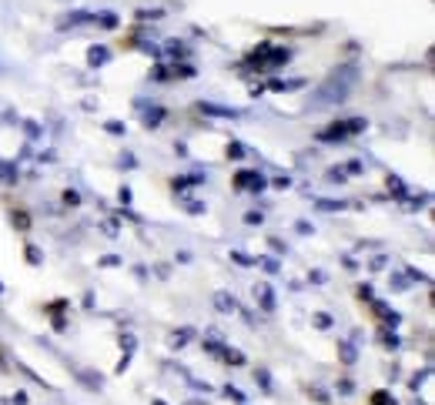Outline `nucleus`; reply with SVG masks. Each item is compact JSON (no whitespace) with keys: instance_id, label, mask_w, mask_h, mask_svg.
I'll list each match as a JSON object with an SVG mask.
<instances>
[{"instance_id":"1","label":"nucleus","mask_w":435,"mask_h":405,"mask_svg":"<svg viewBox=\"0 0 435 405\" xmlns=\"http://www.w3.org/2000/svg\"><path fill=\"white\" fill-rule=\"evenodd\" d=\"M355 84H358V68H355V64H342V68L332 70V74H328V77L322 81V87L311 94L309 108H311V111L335 108V104H342V101H345L351 91H355Z\"/></svg>"},{"instance_id":"2","label":"nucleus","mask_w":435,"mask_h":405,"mask_svg":"<svg viewBox=\"0 0 435 405\" xmlns=\"http://www.w3.org/2000/svg\"><path fill=\"white\" fill-rule=\"evenodd\" d=\"M292 60V47H271V44H261L254 47L252 54L245 57L248 68H258V70H271V68H281Z\"/></svg>"},{"instance_id":"3","label":"nucleus","mask_w":435,"mask_h":405,"mask_svg":"<svg viewBox=\"0 0 435 405\" xmlns=\"http://www.w3.org/2000/svg\"><path fill=\"white\" fill-rule=\"evenodd\" d=\"M368 121L365 117H349V121H335V124H328L318 131V141H325V144H335V141H349L355 138V134H365Z\"/></svg>"},{"instance_id":"4","label":"nucleus","mask_w":435,"mask_h":405,"mask_svg":"<svg viewBox=\"0 0 435 405\" xmlns=\"http://www.w3.org/2000/svg\"><path fill=\"white\" fill-rule=\"evenodd\" d=\"M265 178L258 174V171H252V168H241V171H235V188L238 191H265Z\"/></svg>"},{"instance_id":"5","label":"nucleus","mask_w":435,"mask_h":405,"mask_svg":"<svg viewBox=\"0 0 435 405\" xmlns=\"http://www.w3.org/2000/svg\"><path fill=\"white\" fill-rule=\"evenodd\" d=\"M197 111L201 114H211V117H238V111H228V108H218V104H197Z\"/></svg>"},{"instance_id":"6","label":"nucleus","mask_w":435,"mask_h":405,"mask_svg":"<svg viewBox=\"0 0 435 405\" xmlns=\"http://www.w3.org/2000/svg\"><path fill=\"white\" fill-rule=\"evenodd\" d=\"M305 87V77H292V81H271L268 91H301Z\"/></svg>"},{"instance_id":"7","label":"nucleus","mask_w":435,"mask_h":405,"mask_svg":"<svg viewBox=\"0 0 435 405\" xmlns=\"http://www.w3.org/2000/svg\"><path fill=\"white\" fill-rule=\"evenodd\" d=\"M164 108H161V104H151V111H144V127H157L161 124V121H164Z\"/></svg>"},{"instance_id":"8","label":"nucleus","mask_w":435,"mask_h":405,"mask_svg":"<svg viewBox=\"0 0 435 405\" xmlns=\"http://www.w3.org/2000/svg\"><path fill=\"white\" fill-rule=\"evenodd\" d=\"M108 57H111L108 47H91V51H87V64H91V68H100V64H108Z\"/></svg>"},{"instance_id":"9","label":"nucleus","mask_w":435,"mask_h":405,"mask_svg":"<svg viewBox=\"0 0 435 405\" xmlns=\"http://www.w3.org/2000/svg\"><path fill=\"white\" fill-rule=\"evenodd\" d=\"M214 308H218V311H225V315H231V311H238V302H235V298H228L225 292H218V295H214Z\"/></svg>"},{"instance_id":"10","label":"nucleus","mask_w":435,"mask_h":405,"mask_svg":"<svg viewBox=\"0 0 435 405\" xmlns=\"http://www.w3.org/2000/svg\"><path fill=\"white\" fill-rule=\"evenodd\" d=\"M254 298L261 302V308H265V311H275V295H271V288H268V285L254 288Z\"/></svg>"},{"instance_id":"11","label":"nucleus","mask_w":435,"mask_h":405,"mask_svg":"<svg viewBox=\"0 0 435 405\" xmlns=\"http://www.w3.org/2000/svg\"><path fill=\"white\" fill-rule=\"evenodd\" d=\"M164 51H168L171 60H184V57H188V47H184L181 41H168V47H164Z\"/></svg>"},{"instance_id":"12","label":"nucleus","mask_w":435,"mask_h":405,"mask_svg":"<svg viewBox=\"0 0 435 405\" xmlns=\"http://www.w3.org/2000/svg\"><path fill=\"white\" fill-rule=\"evenodd\" d=\"M11 224H14V228H20V231H27V228H30L27 211H11Z\"/></svg>"},{"instance_id":"13","label":"nucleus","mask_w":435,"mask_h":405,"mask_svg":"<svg viewBox=\"0 0 435 405\" xmlns=\"http://www.w3.org/2000/svg\"><path fill=\"white\" fill-rule=\"evenodd\" d=\"M311 325H315V328H332V315H328V311H315V315H311Z\"/></svg>"},{"instance_id":"14","label":"nucleus","mask_w":435,"mask_h":405,"mask_svg":"<svg viewBox=\"0 0 435 405\" xmlns=\"http://www.w3.org/2000/svg\"><path fill=\"white\" fill-rule=\"evenodd\" d=\"M338 359H342L345 365H351L355 359H358V352H355V349L349 345V342H345V345H338Z\"/></svg>"},{"instance_id":"15","label":"nucleus","mask_w":435,"mask_h":405,"mask_svg":"<svg viewBox=\"0 0 435 405\" xmlns=\"http://www.w3.org/2000/svg\"><path fill=\"white\" fill-rule=\"evenodd\" d=\"M389 191H392L395 198H405V184H402V178H395V174H389Z\"/></svg>"},{"instance_id":"16","label":"nucleus","mask_w":435,"mask_h":405,"mask_svg":"<svg viewBox=\"0 0 435 405\" xmlns=\"http://www.w3.org/2000/svg\"><path fill=\"white\" fill-rule=\"evenodd\" d=\"M218 359H225L228 365H245V355H241V352H231V349H221Z\"/></svg>"},{"instance_id":"17","label":"nucleus","mask_w":435,"mask_h":405,"mask_svg":"<svg viewBox=\"0 0 435 405\" xmlns=\"http://www.w3.org/2000/svg\"><path fill=\"white\" fill-rule=\"evenodd\" d=\"M191 335H195L191 328H181V332H174V335H171V349H181V345H184V342H188Z\"/></svg>"},{"instance_id":"18","label":"nucleus","mask_w":435,"mask_h":405,"mask_svg":"<svg viewBox=\"0 0 435 405\" xmlns=\"http://www.w3.org/2000/svg\"><path fill=\"white\" fill-rule=\"evenodd\" d=\"M24 255H27L30 265H41V262H44V255H41V248H37V245H27V248H24Z\"/></svg>"},{"instance_id":"19","label":"nucleus","mask_w":435,"mask_h":405,"mask_svg":"<svg viewBox=\"0 0 435 405\" xmlns=\"http://www.w3.org/2000/svg\"><path fill=\"white\" fill-rule=\"evenodd\" d=\"M372 405H395V399L382 389V392H375V395H372Z\"/></svg>"},{"instance_id":"20","label":"nucleus","mask_w":435,"mask_h":405,"mask_svg":"<svg viewBox=\"0 0 435 405\" xmlns=\"http://www.w3.org/2000/svg\"><path fill=\"white\" fill-rule=\"evenodd\" d=\"M77 378L84 382L87 389H100V378H94V372H81V375H77Z\"/></svg>"},{"instance_id":"21","label":"nucleus","mask_w":435,"mask_h":405,"mask_svg":"<svg viewBox=\"0 0 435 405\" xmlns=\"http://www.w3.org/2000/svg\"><path fill=\"white\" fill-rule=\"evenodd\" d=\"M254 382H258V385H261V389H271V378H268V372L265 368H258V372H254Z\"/></svg>"},{"instance_id":"22","label":"nucleus","mask_w":435,"mask_h":405,"mask_svg":"<svg viewBox=\"0 0 435 405\" xmlns=\"http://www.w3.org/2000/svg\"><path fill=\"white\" fill-rule=\"evenodd\" d=\"M342 171H345V174H362V161H355V158H351V161Z\"/></svg>"},{"instance_id":"23","label":"nucleus","mask_w":435,"mask_h":405,"mask_svg":"<svg viewBox=\"0 0 435 405\" xmlns=\"http://www.w3.org/2000/svg\"><path fill=\"white\" fill-rule=\"evenodd\" d=\"M104 127H108L111 134H127V127L121 124V121H108V124H104Z\"/></svg>"},{"instance_id":"24","label":"nucleus","mask_w":435,"mask_h":405,"mask_svg":"<svg viewBox=\"0 0 435 405\" xmlns=\"http://www.w3.org/2000/svg\"><path fill=\"white\" fill-rule=\"evenodd\" d=\"M245 221H248V224H261V221H265V214H261V211H248V214H245Z\"/></svg>"},{"instance_id":"25","label":"nucleus","mask_w":435,"mask_h":405,"mask_svg":"<svg viewBox=\"0 0 435 405\" xmlns=\"http://www.w3.org/2000/svg\"><path fill=\"white\" fill-rule=\"evenodd\" d=\"M241 154H245V148H241L238 141H231V144H228V158H241Z\"/></svg>"},{"instance_id":"26","label":"nucleus","mask_w":435,"mask_h":405,"mask_svg":"<svg viewBox=\"0 0 435 405\" xmlns=\"http://www.w3.org/2000/svg\"><path fill=\"white\" fill-rule=\"evenodd\" d=\"M261 268H265L268 275H275V271H278V262H275V258H261Z\"/></svg>"},{"instance_id":"27","label":"nucleus","mask_w":435,"mask_h":405,"mask_svg":"<svg viewBox=\"0 0 435 405\" xmlns=\"http://www.w3.org/2000/svg\"><path fill=\"white\" fill-rule=\"evenodd\" d=\"M382 345H385V349H398V338H395V335H389V332H385V335H382Z\"/></svg>"},{"instance_id":"28","label":"nucleus","mask_w":435,"mask_h":405,"mask_svg":"<svg viewBox=\"0 0 435 405\" xmlns=\"http://www.w3.org/2000/svg\"><path fill=\"white\" fill-rule=\"evenodd\" d=\"M318 208H325V211H342L345 205H342V201H318Z\"/></svg>"},{"instance_id":"29","label":"nucleus","mask_w":435,"mask_h":405,"mask_svg":"<svg viewBox=\"0 0 435 405\" xmlns=\"http://www.w3.org/2000/svg\"><path fill=\"white\" fill-rule=\"evenodd\" d=\"M98 265H104V268H114V265H121V258H117V255H108V258H100Z\"/></svg>"},{"instance_id":"30","label":"nucleus","mask_w":435,"mask_h":405,"mask_svg":"<svg viewBox=\"0 0 435 405\" xmlns=\"http://www.w3.org/2000/svg\"><path fill=\"white\" fill-rule=\"evenodd\" d=\"M358 298H362V302H372V298H375V292H372L368 285H362V288H358Z\"/></svg>"},{"instance_id":"31","label":"nucleus","mask_w":435,"mask_h":405,"mask_svg":"<svg viewBox=\"0 0 435 405\" xmlns=\"http://www.w3.org/2000/svg\"><path fill=\"white\" fill-rule=\"evenodd\" d=\"M328 181H345V171H342V168H332V171H328Z\"/></svg>"},{"instance_id":"32","label":"nucleus","mask_w":435,"mask_h":405,"mask_svg":"<svg viewBox=\"0 0 435 405\" xmlns=\"http://www.w3.org/2000/svg\"><path fill=\"white\" fill-rule=\"evenodd\" d=\"M184 208L191 211V214H201V211H204V205H201V201H188V205H184Z\"/></svg>"},{"instance_id":"33","label":"nucleus","mask_w":435,"mask_h":405,"mask_svg":"<svg viewBox=\"0 0 435 405\" xmlns=\"http://www.w3.org/2000/svg\"><path fill=\"white\" fill-rule=\"evenodd\" d=\"M275 188H281V191L292 188V178H288V174H285V178H275Z\"/></svg>"},{"instance_id":"34","label":"nucleus","mask_w":435,"mask_h":405,"mask_svg":"<svg viewBox=\"0 0 435 405\" xmlns=\"http://www.w3.org/2000/svg\"><path fill=\"white\" fill-rule=\"evenodd\" d=\"M64 201H67V205H77V201H81V195H77V191H64Z\"/></svg>"},{"instance_id":"35","label":"nucleus","mask_w":435,"mask_h":405,"mask_svg":"<svg viewBox=\"0 0 435 405\" xmlns=\"http://www.w3.org/2000/svg\"><path fill=\"white\" fill-rule=\"evenodd\" d=\"M11 402H14V405H27V392H17V395L11 399Z\"/></svg>"},{"instance_id":"36","label":"nucleus","mask_w":435,"mask_h":405,"mask_svg":"<svg viewBox=\"0 0 435 405\" xmlns=\"http://www.w3.org/2000/svg\"><path fill=\"white\" fill-rule=\"evenodd\" d=\"M225 392H228V395H231V399H235V402H245V395H241V392H238V389H231V385H228V389H225Z\"/></svg>"},{"instance_id":"37","label":"nucleus","mask_w":435,"mask_h":405,"mask_svg":"<svg viewBox=\"0 0 435 405\" xmlns=\"http://www.w3.org/2000/svg\"><path fill=\"white\" fill-rule=\"evenodd\" d=\"M155 405H168V402H161V399H157V402H155Z\"/></svg>"}]
</instances>
